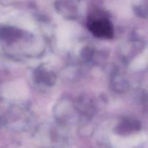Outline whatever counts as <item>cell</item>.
Segmentation results:
<instances>
[{"mask_svg": "<svg viewBox=\"0 0 148 148\" xmlns=\"http://www.w3.org/2000/svg\"><path fill=\"white\" fill-rule=\"evenodd\" d=\"M88 28L94 36L101 38H111L114 34L111 22L103 17H92L88 23Z\"/></svg>", "mask_w": 148, "mask_h": 148, "instance_id": "1", "label": "cell"}]
</instances>
